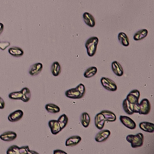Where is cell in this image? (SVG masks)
Masks as SVG:
<instances>
[{"label": "cell", "instance_id": "277c9868", "mask_svg": "<svg viewBox=\"0 0 154 154\" xmlns=\"http://www.w3.org/2000/svg\"><path fill=\"white\" fill-rule=\"evenodd\" d=\"M150 103L149 100L144 98L139 103V114L143 115H147L150 111Z\"/></svg>", "mask_w": 154, "mask_h": 154}, {"label": "cell", "instance_id": "ba28073f", "mask_svg": "<svg viewBox=\"0 0 154 154\" xmlns=\"http://www.w3.org/2000/svg\"><path fill=\"white\" fill-rule=\"evenodd\" d=\"M65 95L69 99H81L82 97V95L81 94L78 90L76 88V87L70 88L66 91Z\"/></svg>", "mask_w": 154, "mask_h": 154}, {"label": "cell", "instance_id": "836d02e7", "mask_svg": "<svg viewBox=\"0 0 154 154\" xmlns=\"http://www.w3.org/2000/svg\"><path fill=\"white\" fill-rule=\"evenodd\" d=\"M133 111L134 113H139V103L133 104Z\"/></svg>", "mask_w": 154, "mask_h": 154}, {"label": "cell", "instance_id": "8fae6325", "mask_svg": "<svg viewBox=\"0 0 154 154\" xmlns=\"http://www.w3.org/2000/svg\"><path fill=\"white\" fill-rule=\"evenodd\" d=\"M48 126L53 135H57L62 130L57 120H51L48 122Z\"/></svg>", "mask_w": 154, "mask_h": 154}, {"label": "cell", "instance_id": "2e32d148", "mask_svg": "<svg viewBox=\"0 0 154 154\" xmlns=\"http://www.w3.org/2000/svg\"><path fill=\"white\" fill-rule=\"evenodd\" d=\"M140 128L146 132L153 133L154 132V124L151 122H142L139 124Z\"/></svg>", "mask_w": 154, "mask_h": 154}, {"label": "cell", "instance_id": "e0dca14e", "mask_svg": "<svg viewBox=\"0 0 154 154\" xmlns=\"http://www.w3.org/2000/svg\"><path fill=\"white\" fill-rule=\"evenodd\" d=\"M83 19L85 24L90 27H94L96 24L95 19L92 14L88 12H85L83 14Z\"/></svg>", "mask_w": 154, "mask_h": 154}, {"label": "cell", "instance_id": "8d00e7d4", "mask_svg": "<svg viewBox=\"0 0 154 154\" xmlns=\"http://www.w3.org/2000/svg\"><path fill=\"white\" fill-rule=\"evenodd\" d=\"M27 154H39L37 152L35 151V150H29Z\"/></svg>", "mask_w": 154, "mask_h": 154}, {"label": "cell", "instance_id": "cb8c5ba5", "mask_svg": "<svg viewBox=\"0 0 154 154\" xmlns=\"http://www.w3.org/2000/svg\"><path fill=\"white\" fill-rule=\"evenodd\" d=\"M118 39L119 42L124 46H128L129 45V38L125 32H119L118 34Z\"/></svg>", "mask_w": 154, "mask_h": 154}, {"label": "cell", "instance_id": "d6986e66", "mask_svg": "<svg viewBox=\"0 0 154 154\" xmlns=\"http://www.w3.org/2000/svg\"><path fill=\"white\" fill-rule=\"evenodd\" d=\"M8 53L14 57H20L23 55L24 52L22 48L17 46H13L8 49Z\"/></svg>", "mask_w": 154, "mask_h": 154}, {"label": "cell", "instance_id": "7a4b0ae2", "mask_svg": "<svg viewBox=\"0 0 154 154\" xmlns=\"http://www.w3.org/2000/svg\"><path fill=\"white\" fill-rule=\"evenodd\" d=\"M126 140L131 143L132 148L141 147L144 142V135L142 133H138L135 135L130 134L127 135Z\"/></svg>", "mask_w": 154, "mask_h": 154}, {"label": "cell", "instance_id": "7402d4cb", "mask_svg": "<svg viewBox=\"0 0 154 154\" xmlns=\"http://www.w3.org/2000/svg\"><path fill=\"white\" fill-rule=\"evenodd\" d=\"M80 120H81V123L82 124V125L84 127V128H87L90 123V115L88 114V113H87V112H84L82 113V114L81 115V117H80Z\"/></svg>", "mask_w": 154, "mask_h": 154}, {"label": "cell", "instance_id": "d6a6232c", "mask_svg": "<svg viewBox=\"0 0 154 154\" xmlns=\"http://www.w3.org/2000/svg\"><path fill=\"white\" fill-rule=\"evenodd\" d=\"M10 45V43L8 42H0V49L2 51L5 50Z\"/></svg>", "mask_w": 154, "mask_h": 154}, {"label": "cell", "instance_id": "6da1fadb", "mask_svg": "<svg viewBox=\"0 0 154 154\" xmlns=\"http://www.w3.org/2000/svg\"><path fill=\"white\" fill-rule=\"evenodd\" d=\"M99 39L97 37L93 36L90 37L85 42V46L87 54L89 57H93L96 52Z\"/></svg>", "mask_w": 154, "mask_h": 154}, {"label": "cell", "instance_id": "1f68e13d", "mask_svg": "<svg viewBox=\"0 0 154 154\" xmlns=\"http://www.w3.org/2000/svg\"><path fill=\"white\" fill-rule=\"evenodd\" d=\"M76 87L78 90V91L80 92L82 96L83 97L85 93V87L84 85L83 84L81 83V84H78Z\"/></svg>", "mask_w": 154, "mask_h": 154}, {"label": "cell", "instance_id": "83f0119b", "mask_svg": "<svg viewBox=\"0 0 154 154\" xmlns=\"http://www.w3.org/2000/svg\"><path fill=\"white\" fill-rule=\"evenodd\" d=\"M57 121H58L61 129H63L67 126L68 122H69V119H68L67 116H66V114H63L59 117Z\"/></svg>", "mask_w": 154, "mask_h": 154}, {"label": "cell", "instance_id": "484cf974", "mask_svg": "<svg viewBox=\"0 0 154 154\" xmlns=\"http://www.w3.org/2000/svg\"><path fill=\"white\" fill-rule=\"evenodd\" d=\"M97 72V69L95 66L88 67L84 73V76L86 78H90L94 76Z\"/></svg>", "mask_w": 154, "mask_h": 154}, {"label": "cell", "instance_id": "5bb4252c", "mask_svg": "<svg viewBox=\"0 0 154 154\" xmlns=\"http://www.w3.org/2000/svg\"><path fill=\"white\" fill-rule=\"evenodd\" d=\"M81 137L78 135H73L69 137L65 143V145L67 147H73L78 144L81 141Z\"/></svg>", "mask_w": 154, "mask_h": 154}, {"label": "cell", "instance_id": "44dd1931", "mask_svg": "<svg viewBox=\"0 0 154 154\" xmlns=\"http://www.w3.org/2000/svg\"><path fill=\"white\" fill-rule=\"evenodd\" d=\"M122 106L124 111L127 113L129 115H132L133 114L134 111H133V104L130 103L126 99H124L122 103Z\"/></svg>", "mask_w": 154, "mask_h": 154}, {"label": "cell", "instance_id": "8992f818", "mask_svg": "<svg viewBox=\"0 0 154 154\" xmlns=\"http://www.w3.org/2000/svg\"><path fill=\"white\" fill-rule=\"evenodd\" d=\"M120 120L121 123L126 128L130 129H134L136 128L135 122L130 117L126 116H120Z\"/></svg>", "mask_w": 154, "mask_h": 154}, {"label": "cell", "instance_id": "52a82bcc", "mask_svg": "<svg viewBox=\"0 0 154 154\" xmlns=\"http://www.w3.org/2000/svg\"><path fill=\"white\" fill-rule=\"evenodd\" d=\"M111 135L110 131L108 129H103L99 131L95 136V140L96 142L102 143L106 141Z\"/></svg>", "mask_w": 154, "mask_h": 154}, {"label": "cell", "instance_id": "7c38bea8", "mask_svg": "<svg viewBox=\"0 0 154 154\" xmlns=\"http://www.w3.org/2000/svg\"><path fill=\"white\" fill-rule=\"evenodd\" d=\"M111 69L114 73L118 76H122L123 75L124 71L122 65L117 61H114L111 63Z\"/></svg>", "mask_w": 154, "mask_h": 154}, {"label": "cell", "instance_id": "ac0fdd59", "mask_svg": "<svg viewBox=\"0 0 154 154\" xmlns=\"http://www.w3.org/2000/svg\"><path fill=\"white\" fill-rule=\"evenodd\" d=\"M100 113L103 115L106 122H112L116 120V114L109 110H102Z\"/></svg>", "mask_w": 154, "mask_h": 154}, {"label": "cell", "instance_id": "74e56055", "mask_svg": "<svg viewBox=\"0 0 154 154\" xmlns=\"http://www.w3.org/2000/svg\"><path fill=\"white\" fill-rule=\"evenodd\" d=\"M4 29V25L2 23H0V34L2 33Z\"/></svg>", "mask_w": 154, "mask_h": 154}, {"label": "cell", "instance_id": "d4e9b609", "mask_svg": "<svg viewBox=\"0 0 154 154\" xmlns=\"http://www.w3.org/2000/svg\"><path fill=\"white\" fill-rule=\"evenodd\" d=\"M45 109L48 112L51 113V114L58 113L60 111V107L58 105H57L54 103H47L45 105Z\"/></svg>", "mask_w": 154, "mask_h": 154}, {"label": "cell", "instance_id": "f546056e", "mask_svg": "<svg viewBox=\"0 0 154 154\" xmlns=\"http://www.w3.org/2000/svg\"><path fill=\"white\" fill-rule=\"evenodd\" d=\"M19 147L17 145H12L10 146L6 152V154H17Z\"/></svg>", "mask_w": 154, "mask_h": 154}, {"label": "cell", "instance_id": "ffe728a7", "mask_svg": "<svg viewBox=\"0 0 154 154\" xmlns=\"http://www.w3.org/2000/svg\"><path fill=\"white\" fill-rule=\"evenodd\" d=\"M51 71L53 76H58L61 72V67L58 61H54L51 67Z\"/></svg>", "mask_w": 154, "mask_h": 154}, {"label": "cell", "instance_id": "4fadbf2b", "mask_svg": "<svg viewBox=\"0 0 154 154\" xmlns=\"http://www.w3.org/2000/svg\"><path fill=\"white\" fill-rule=\"evenodd\" d=\"M105 120L103 116V115L99 112L97 113L94 117V125L95 126L100 130H102L104 127L105 123Z\"/></svg>", "mask_w": 154, "mask_h": 154}, {"label": "cell", "instance_id": "5b68a950", "mask_svg": "<svg viewBox=\"0 0 154 154\" xmlns=\"http://www.w3.org/2000/svg\"><path fill=\"white\" fill-rule=\"evenodd\" d=\"M140 97V92L137 89L131 91L126 96V100L131 104H136L139 103V98Z\"/></svg>", "mask_w": 154, "mask_h": 154}, {"label": "cell", "instance_id": "e575fe53", "mask_svg": "<svg viewBox=\"0 0 154 154\" xmlns=\"http://www.w3.org/2000/svg\"><path fill=\"white\" fill-rule=\"evenodd\" d=\"M53 154H67L66 152L61 149H56L53 152Z\"/></svg>", "mask_w": 154, "mask_h": 154}, {"label": "cell", "instance_id": "603a6c76", "mask_svg": "<svg viewBox=\"0 0 154 154\" xmlns=\"http://www.w3.org/2000/svg\"><path fill=\"white\" fill-rule=\"evenodd\" d=\"M148 34V31L146 29H141L136 32L134 35V39L136 41H138L144 38Z\"/></svg>", "mask_w": 154, "mask_h": 154}, {"label": "cell", "instance_id": "f1b7e54d", "mask_svg": "<svg viewBox=\"0 0 154 154\" xmlns=\"http://www.w3.org/2000/svg\"><path fill=\"white\" fill-rule=\"evenodd\" d=\"M8 97L13 100H22V93L21 91H13L8 94Z\"/></svg>", "mask_w": 154, "mask_h": 154}, {"label": "cell", "instance_id": "d590c367", "mask_svg": "<svg viewBox=\"0 0 154 154\" xmlns=\"http://www.w3.org/2000/svg\"><path fill=\"white\" fill-rule=\"evenodd\" d=\"M5 107V102L4 100V99L0 97V109H4Z\"/></svg>", "mask_w": 154, "mask_h": 154}, {"label": "cell", "instance_id": "4316f807", "mask_svg": "<svg viewBox=\"0 0 154 154\" xmlns=\"http://www.w3.org/2000/svg\"><path fill=\"white\" fill-rule=\"evenodd\" d=\"M20 91L22 93V98L21 100H22L24 102H28L30 100L31 96L29 89L27 87H23Z\"/></svg>", "mask_w": 154, "mask_h": 154}, {"label": "cell", "instance_id": "30bf717a", "mask_svg": "<svg viewBox=\"0 0 154 154\" xmlns=\"http://www.w3.org/2000/svg\"><path fill=\"white\" fill-rule=\"evenodd\" d=\"M17 138V134L14 131H6L0 135V139L4 141L10 142Z\"/></svg>", "mask_w": 154, "mask_h": 154}, {"label": "cell", "instance_id": "4dcf8cb0", "mask_svg": "<svg viewBox=\"0 0 154 154\" xmlns=\"http://www.w3.org/2000/svg\"><path fill=\"white\" fill-rule=\"evenodd\" d=\"M29 150L28 146H23L20 147L17 154H27L28 150Z\"/></svg>", "mask_w": 154, "mask_h": 154}, {"label": "cell", "instance_id": "3957f363", "mask_svg": "<svg viewBox=\"0 0 154 154\" xmlns=\"http://www.w3.org/2000/svg\"><path fill=\"white\" fill-rule=\"evenodd\" d=\"M100 83L103 87L108 91H115L117 89L116 82L108 78L102 77L100 79Z\"/></svg>", "mask_w": 154, "mask_h": 154}, {"label": "cell", "instance_id": "9c48e42d", "mask_svg": "<svg viewBox=\"0 0 154 154\" xmlns=\"http://www.w3.org/2000/svg\"><path fill=\"white\" fill-rule=\"evenodd\" d=\"M23 116V112L21 109H17L11 113H10L8 116V121L11 122H16L20 120Z\"/></svg>", "mask_w": 154, "mask_h": 154}, {"label": "cell", "instance_id": "9a60e30c", "mask_svg": "<svg viewBox=\"0 0 154 154\" xmlns=\"http://www.w3.org/2000/svg\"><path fill=\"white\" fill-rule=\"evenodd\" d=\"M43 67V64L41 63H36L31 66L29 70V73L31 76L37 75L42 72Z\"/></svg>", "mask_w": 154, "mask_h": 154}]
</instances>
